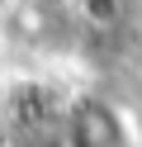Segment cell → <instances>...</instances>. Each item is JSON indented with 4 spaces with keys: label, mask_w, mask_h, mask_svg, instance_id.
<instances>
[{
    "label": "cell",
    "mask_w": 142,
    "mask_h": 147,
    "mask_svg": "<svg viewBox=\"0 0 142 147\" xmlns=\"http://www.w3.org/2000/svg\"><path fill=\"white\" fill-rule=\"evenodd\" d=\"M66 147H133V128L109 100L85 95L66 105Z\"/></svg>",
    "instance_id": "7a4b0ae2"
},
{
    "label": "cell",
    "mask_w": 142,
    "mask_h": 147,
    "mask_svg": "<svg viewBox=\"0 0 142 147\" xmlns=\"http://www.w3.org/2000/svg\"><path fill=\"white\" fill-rule=\"evenodd\" d=\"M81 10H85V24H95V29L123 24V0H81Z\"/></svg>",
    "instance_id": "3957f363"
},
{
    "label": "cell",
    "mask_w": 142,
    "mask_h": 147,
    "mask_svg": "<svg viewBox=\"0 0 142 147\" xmlns=\"http://www.w3.org/2000/svg\"><path fill=\"white\" fill-rule=\"evenodd\" d=\"M0 10H5V0H0Z\"/></svg>",
    "instance_id": "277c9868"
},
{
    "label": "cell",
    "mask_w": 142,
    "mask_h": 147,
    "mask_svg": "<svg viewBox=\"0 0 142 147\" xmlns=\"http://www.w3.org/2000/svg\"><path fill=\"white\" fill-rule=\"evenodd\" d=\"M5 138L9 147H66V109L47 90L24 86L5 105Z\"/></svg>",
    "instance_id": "6da1fadb"
}]
</instances>
